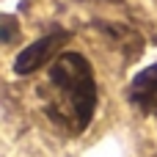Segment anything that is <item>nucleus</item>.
Masks as SVG:
<instances>
[{"label": "nucleus", "instance_id": "3", "mask_svg": "<svg viewBox=\"0 0 157 157\" xmlns=\"http://www.w3.org/2000/svg\"><path fill=\"white\" fill-rule=\"evenodd\" d=\"M127 99L141 113L157 116V63H152L149 69H144L132 77V83L127 88Z\"/></svg>", "mask_w": 157, "mask_h": 157}, {"label": "nucleus", "instance_id": "1", "mask_svg": "<svg viewBox=\"0 0 157 157\" xmlns=\"http://www.w3.org/2000/svg\"><path fill=\"white\" fill-rule=\"evenodd\" d=\"M44 116L66 135H80L97 110L94 69L80 52H63L47 66L39 86Z\"/></svg>", "mask_w": 157, "mask_h": 157}, {"label": "nucleus", "instance_id": "2", "mask_svg": "<svg viewBox=\"0 0 157 157\" xmlns=\"http://www.w3.org/2000/svg\"><path fill=\"white\" fill-rule=\"evenodd\" d=\"M69 36H72V33L63 30V28H55V30L44 33L41 39H36L33 44H28V47L17 55V61H14V72L25 77V75L39 72L44 63H52L58 55H63V47H66Z\"/></svg>", "mask_w": 157, "mask_h": 157}, {"label": "nucleus", "instance_id": "4", "mask_svg": "<svg viewBox=\"0 0 157 157\" xmlns=\"http://www.w3.org/2000/svg\"><path fill=\"white\" fill-rule=\"evenodd\" d=\"M14 30H17L14 17H3V41H11L14 39Z\"/></svg>", "mask_w": 157, "mask_h": 157}]
</instances>
